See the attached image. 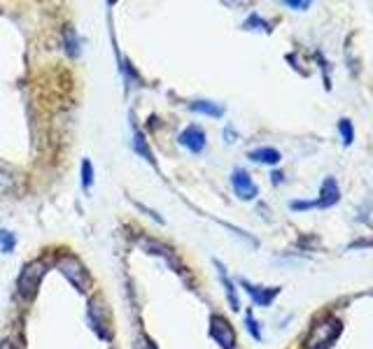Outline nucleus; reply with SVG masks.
Returning a JSON list of instances; mask_svg holds the SVG:
<instances>
[{"instance_id": "obj_14", "label": "nucleus", "mask_w": 373, "mask_h": 349, "mask_svg": "<svg viewBox=\"0 0 373 349\" xmlns=\"http://www.w3.org/2000/svg\"><path fill=\"white\" fill-rule=\"evenodd\" d=\"M91 184H93V165L89 158H84V161H82V186L91 189Z\"/></svg>"}, {"instance_id": "obj_16", "label": "nucleus", "mask_w": 373, "mask_h": 349, "mask_svg": "<svg viewBox=\"0 0 373 349\" xmlns=\"http://www.w3.org/2000/svg\"><path fill=\"white\" fill-rule=\"evenodd\" d=\"M135 149H138L140 154H145V158H147V161H150V163H154V156H152L150 147H147L145 138H140V133H135Z\"/></svg>"}, {"instance_id": "obj_7", "label": "nucleus", "mask_w": 373, "mask_h": 349, "mask_svg": "<svg viewBox=\"0 0 373 349\" xmlns=\"http://www.w3.org/2000/svg\"><path fill=\"white\" fill-rule=\"evenodd\" d=\"M182 147H187L192 154H201L205 149V131L201 126H187L185 131L180 133V138H177Z\"/></svg>"}, {"instance_id": "obj_6", "label": "nucleus", "mask_w": 373, "mask_h": 349, "mask_svg": "<svg viewBox=\"0 0 373 349\" xmlns=\"http://www.w3.org/2000/svg\"><path fill=\"white\" fill-rule=\"evenodd\" d=\"M231 184H234L236 196H238L240 200H252L254 196H257V184H254L252 177L247 175V170L236 168L234 173H231Z\"/></svg>"}, {"instance_id": "obj_4", "label": "nucleus", "mask_w": 373, "mask_h": 349, "mask_svg": "<svg viewBox=\"0 0 373 349\" xmlns=\"http://www.w3.org/2000/svg\"><path fill=\"white\" fill-rule=\"evenodd\" d=\"M87 317H89V324L91 328L96 330L100 338L110 340V319H108V310L105 305L100 303V298H91L89 300V307H87Z\"/></svg>"}, {"instance_id": "obj_15", "label": "nucleus", "mask_w": 373, "mask_h": 349, "mask_svg": "<svg viewBox=\"0 0 373 349\" xmlns=\"http://www.w3.org/2000/svg\"><path fill=\"white\" fill-rule=\"evenodd\" d=\"M339 131H341V135H343V142H346V145H352L354 131H352L350 119H341V121H339Z\"/></svg>"}, {"instance_id": "obj_13", "label": "nucleus", "mask_w": 373, "mask_h": 349, "mask_svg": "<svg viewBox=\"0 0 373 349\" xmlns=\"http://www.w3.org/2000/svg\"><path fill=\"white\" fill-rule=\"evenodd\" d=\"M14 245H16L14 233H10V230H0V252L10 254L12 250H14Z\"/></svg>"}, {"instance_id": "obj_9", "label": "nucleus", "mask_w": 373, "mask_h": 349, "mask_svg": "<svg viewBox=\"0 0 373 349\" xmlns=\"http://www.w3.org/2000/svg\"><path fill=\"white\" fill-rule=\"evenodd\" d=\"M240 284L245 287V291L252 296L254 303L262 305V307H269L271 303H273L275 296L280 293V287H254V284H250L247 280H242Z\"/></svg>"}, {"instance_id": "obj_5", "label": "nucleus", "mask_w": 373, "mask_h": 349, "mask_svg": "<svg viewBox=\"0 0 373 349\" xmlns=\"http://www.w3.org/2000/svg\"><path fill=\"white\" fill-rule=\"evenodd\" d=\"M210 335L212 340H217V345L222 349H234L236 347V330L234 326L220 315L210 317Z\"/></svg>"}, {"instance_id": "obj_1", "label": "nucleus", "mask_w": 373, "mask_h": 349, "mask_svg": "<svg viewBox=\"0 0 373 349\" xmlns=\"http://www.w3.org/2000/svg\"><path fill=\"white\" fill-rule=\"evenodd\" d=\"M341 330H343V324L339 317L334 315L319 317L310 326V333H308L306 338V349H331V345L339 340Z\"/></svg>"}, {"instance_id": "obj_3", "label": "nucleus", "mask_w": 373, "mask_h": 349, "mask_svg": "<svg viewBox=\"0 0 373 349\" xmlns=\"http://www.w3.org/2000/svg\"><path fill=\"white\" fill-rule=\"evenodd\" d=\"M47 273V263L45 261H31L23 265L19 280H16V289H19L21 298H33L35 291H38L40 282Z\"/></svg>"}, {"instance_id": "obj_8", "label": "nucleus", "mask_w": 373, "mask_h": 349, "mask_svg": "<svg viewBox=\"0 0 373 349\" xmlns=\"http://www.w3.org/2000/svg\"><path fill=\"white\" fill-rule=\"evenodd\" d=\"M341 200V189L336 184L334 177H327V180L322 182V189H319V198L313 200V205L315 208H331V205H336Z\"/></svg>"}, {"instance_id": "obj_12", "label": "nucleus", "mask_w": 373, "mask_h": 349, "mask_svg": "<svg viewBox=\"0 0 373 349\" xmlns=\"http://www.w3.org/2000/svg\"><path fill=\"white\" fill-rule=\"evenodd\" d=\"M250 158H252V161H257V163L275 165V163H280V152L273 149V147H262V149L250 152Z\"/></svg>"}, {"instance_id": "obj_11", "label": "nucleus", "mask_w": 373, "mask_h": 349, "mask_svg": "<svg viewBox=\"0 0 373 349\" xmlns=\"http://www.w3.org/2000/svg\"><path fill=\"white\" fill-rule=\"evenodd\" d=\"M189 110L199 112V115H208V117H222L224 115L222 105L212 103V100H194V103L189 105Z\"/></svg>"}, {"instance_id": "obj_18", "label": "nucleus", "mask_w": 373, "mask_h": 349, "mask_svg": "<svg viewBox=\"0 0 373 349\" xmlns=\"http://www.w3.org/2000/svg\"><path fill=\"white\" fill-rule=\"evenodd\" d=\"M285 5H287V8H294V10L310 8V3H308V0H285Z\"/></svg>"}, {"instance_id": "obj_20", "label": "nucleus", "mask_w": 373, "mask_h": 349, "mask_svg": "<svg viewBox=\"0 0 373 349\" xmlns=\"http://www.w3.org/2000/svg\"><path fill=\"white\" fill-rule=\"evenodd\" d=\"M271 177H273V184H278V182H282V173H273Z\"/></svg>"}, {"instance_id": "obj_17", "label": "nucleus", "mask_w": 373, "mask_h": 349, "mask_svg": "<svg viewBox=\"0 0 373 349\" xmlns=\"http://www.w3.org/2000/svg\"><path fill=\"white\" fill-rule=\"evenodd\" d=\"M245 324H247V330H250V333H252V338H254V340H262V330H259V324L254 322L252 312H247Z\"/></svg>"}, {"instance_id": "obj_10", "label": "nucleus", "mask_w": 373, "mask_h": 349, "mask_svg": "<svg viewBox=\"0 0 373 349\" xmlns=\"http://www.w3.org/2000/svg\"><path fill=\"white\" fill-rule=\"evenodd\" d=\"M215 265H217V270H220V282H222L224 291H227V300H229L231 310L238 312V310H240V303H238V296H236V287H234V282L229 280L227 268H224V265H222L220 261H215Z\"/></svg>"}, {"instance_id": "obj_19", "label": "nucleus", "mask_w": 373, "mask_h": 349, "mask_svg": "<svg viewBox=\"0 0 373 349\" xmlns=\"http://www.w3.org/2000/svg\"><path fill=\"white\" fill-rule=\"evenodd\" d=\"M0 349H16V345H14V340H3L0 342Z\"/></svg>"}, {"instance_id": "obj_2", "label": "nucleus", "mask_w": 373, "mask_h": 349, "mask_svg": "<svg viewBox=\"0 0 373 349\" xmlns=\"http://www.w3.org/2000/svg\"><path fill=\"white\" fill-rule=\"evenodd\" d=\"M58 270H61V275L66 277L80 293L89 291L91 277H89V270L82 265V261L77 256H73V254H63V256L58 258Z\"/></svg>"}]
</instances>
